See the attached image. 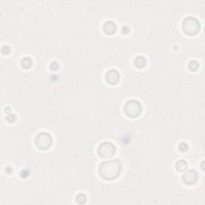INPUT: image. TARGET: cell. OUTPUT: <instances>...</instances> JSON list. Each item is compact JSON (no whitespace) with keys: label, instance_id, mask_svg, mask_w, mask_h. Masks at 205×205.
I'll list each match as a JSON object with an SVG mask.
<instances>
[{"label":"cell","instance_id":"15","mask_svg":"<svg viewBox=\"0 0 205 205\" xmlns=\"http://www.w3.org/2000/svg\"><path fill=\"white\" fill-rule=\"evenodd\" d=\"M50 68L54 71H57V70L59 68V64H58V63L56 62V61H54V62L51 63V65H50Z\"/></svg>","mask_w":205,"mask_h":205},{"label":"cell","instance_id":"17","mask_svg":"<svg viewBox=\"0 0 205 205\" xmlns=\"http://www.w3.org/2000/svg\"><path fill=\"white\" fill-rule=\"evenodd\" d=\"M10 52V49L8 46H3L2 47V53L3 55H8Z\"/></svg>","mask_w":205,"mask_h":205},{"label":"cell","instance_id":"10","mask_svg":"<svg viewBox=\"0 0 205 205\" xmlns=\"http://www.w3.org/2000/svg\"><path fill=\"white\" fill-rule=\"evenodd\" d=\"M187 162L184 160H179L176 164H175V168L178 172H184L187 170Z\"/></svg>","mask_w":205,"mask_h":205},{"label":"cell","instance_id":"9","mask_svg":"<svg viewBox=\"0 0 205 205\" xmlns=\"http://www.w3.org/2000/svg\"><path fill=\"white\" fill-rule=\"evenodd\" d=\"M134 64L137 68H143L146 66V59L144 56H137L136 58H135Z\"/></svg>","mask_w":205,"mask_h":205},{"label":"cell","instance_id":"13","mask_svg":"<svg viewBox=\"0 0 205 205\" xmlns=\"http://www.w3.org/2000/svg\"><path fill=\"white\" fill-rule=\"evenodd\" d=\"M76 202L79 204H85L87 201V196L86 195H84L83 193H80L78 194L77 196L75 197Z\"/></svg>","mask_w":205,"mask_h":205},{"label":"cell","instance_id":"6","mask_svg":"<svg viewBox=\"0 0 205 205\" xmlns=\"http://www.w3.org/2000/svg\"><path fill=\"white\" fill-rule=\"evenodd\" d=\"M106 80L109 84L115 85L120 80V75L119 71L115 69H112L107 72L106 74Z\"/></svg>","mask_w":205,"mask_h":205},{"label":"cell","instance_id":"2","mask_svg":"<svg viewBox=\"0 0 205 205\" xmlns=\"http://www.w3.org/2000/svg\"><path fill=\"white\" fill-rule=\"evenodd\" d=\"M200 23L197 19L188 16L183 22V30L188 36H195L200 31Z\"/></svg>","mask_w":205,"mask_h":205},{"label":"cell","instance_id":"19","mask_svg":"<svg viewBox=\"0 0 205 205\" xmlns=\"http://www.w3.org/2000/svg\"><path fill=\"white\" fill-rule=\"evenodd\" d=\"M122 32L124 34H128L129 33V29L127 27H124L122 28Z\"/></svg>","mask_w":205,"mask_h":205},{"label":"cell","instance_id":"18","mask_svg":"<svg viewBox=\"0 0 205 205\" xmlns=\"http://www.w3.org/2000/svg\"><path fill=\"white\" fill-rule=\"evenodd\" d=\"M20 175H21V176H22V177H23V178L27 177L28 175H29V172H28L27 170H23V171L21 172Z\"/></svg>","mask_w":205,"mask_h":205},{"label":"cell","instance_id":"1","mask_svg":"<svg viewBox=\"0 0 205 205\" xmlns=\"http://www.w3.org/2000/svg\"><path fill=\"white\" fill-rule=\"evenodd\" d=\"M121 169V164L118 160H107L100 164L99 173L104 180H113L119 176Z\"/></svg>","mask_w":205,"mask_h":205},{"label":"cell","instance_id":"20","mask_svg":"<svg viewBox=\"0 0 205 205\" xmlns=\"http://www.w3.org/2000/svg\"><path fill=\"white\" fill-rule=\"evenodd\" d=\"M6 172H7L8 174H10V173H11V172H12V169H11L10 167H7V168L6 169Z\"/></svg>","mask_w":205,"mask_h":205},{"label":"cell","instance_id":"7","mask_svg":"<svg viewBox=\"0 0 205 205\" xmlns=\"http://www.w3.org/2000/svg\"><path fill=\"white\" fill-rule=\"evenodd\" d=\"M197 173L195 170H190L183 175L182 180L185 184L192 185L197 181Z\"/></svg>","mask_w":205,"mask_h":205},{"label":"cell","instance_id":"5","mask_svg":"<svg viewBox=\"0 0 205 205\" xmlns=\"http://www.w3.org/2000/svg\"><path fill=\"white\" fill-rule=\"evenodd\" d=\"M115 151H116V148L111 142L102 143L98 148V153H99V156L102 158H105V159L113 156L115 153Z\"/></svg>","mask_w":205,"mask_h":205},{"label":"cell","instance_id":"8","mask_svg":"<svg viewBox=\"0 0 205 205\" xmlns=\"http://www.w3.org/2000/svg\"><path fill=\"white\" fill-rule=\"evenodd\" d=\"M104 33L108 36H112L116 31V24L112 21H107L104 24Z\"/></svg>","mask_w":205,"mask_h":205},{"label":"cell","instance_id":"14","mask_svg":"<svg viewBox=\"0 0 205 205\" xmlns=\"http://www.w3.org/2000/svg\"><path fill=\"white\" fill-rule=\"evenodd\" d=\"M179 149H180V152H187L188 150V145L186 144V143H181L180 145H179Z\"/></svg>","mask_w":205,"mask_h":205},{"label":"cell","instance_id":"16","mask_svg":"<svg viewBox=\"0 0 205 205\" xmlns=\"http://www.w3.org/2000/svg\"><path fill=\"white\" fill-rule=\"evenodd\" d=\"M15 119H16V117H15V115L14 114H9L7 116V120L9 123H14L15 121Z\"/></svg>","mask_w":205,"mask_h":205},{"label":"cell","instance_id":"3","mask_svg":"<svg viewBox=\"0 0 205 205\" xmlns=\"http://www.w3.org/2000/svg\"><path fill=\"white\" fill-rule=\"evenodd\" d=\"M142 106L135 99H130L124 105V112L130 118H136L141 114Z\"/></svg>","mask_w":205,"mask_h":205},{"label":"cell","instance_id":"11","mask_svg":"<svg viewBox=\"0 0 205 205\" xmlns=\"http://www.w3.org/2000/svg\"><path fill=\"white\" fill-rule=\"evenodd\" d=\"M32 60L31 58H29V57H25L23 58L21 61V64H22V67H23L24 69H29L30 67L32 66Z\"/></svg>","mask_w":205,"mask_h":205},{"label":"cell","instance_id":"12","mask_svg":"<svg viewBox=\"0 0 205 205\" xmlns=\"http://www.w3.org/2000/svg\"><path fill=\"white\" fill-rule=\"evenodd\" d=\"M199 67H200V64H199L197 61H191L189 64H188V68L192 71H196Z\"/></svg>","mask_w":205,"mask_h":205},{"label":"cell","instance_id":"4","mask_svg":"<svg viewBox=\"0 0 205 205\" xmlns=\"http://www.w3.org/2000/svg\"><path fill=\"white\" fill-rule=\"evenodd\" d=\"M52 137L47 132H41L36 137V144L41 150L49 149L52 145Z\"/></svg>","mask_w":205,"mask_h":205}]
</instances>
